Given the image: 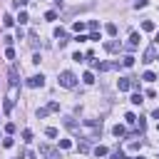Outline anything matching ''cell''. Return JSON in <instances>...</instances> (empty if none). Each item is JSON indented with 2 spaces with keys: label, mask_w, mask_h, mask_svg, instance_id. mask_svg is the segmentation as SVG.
Masks as SVG:
<instances>
[{
  "label": "cell",
  "mask_w": 159,
  "mask_h": 159,
  "mask_svg": "<svg viewBox=\"0 0 159 159\" xmlns=\"http://www.w3.org/2000/svg\"><path fill=\"white\" fill-rule=\"evenodd\" d=\"M132 159H144V157H132Z\"/></svg>",
  "instance_id": "38"
},
{
  "label": "cell",
  "mask_w": 159,
  "mask_h": 159,
  "mask_svg": "<svg viewBox=\"0 0 159 159\" xmlns=\"http://www.w3.org/2000/svg\"><path fill=\"white\" fill-rule=\"evenodd\" d=\"M112 132H114V137H124V134H127V127H124V124H117Z\"/></svg>",
  "instance_id": "11"
},
{
  "label": "cell",
  "mask_w": 159,
  "mask_h": 159,
  "mask_svg": "<svg viewBox=\"0 0 159 159\" xmlns=\"http://www.w3.org/2000/svg\"><path fill=\"white\" fill-rule=\"evenodd\" d=\"M47 114H50L47 107H40V109H37V119H42V117H47Z\"/></svg>",
  "instance_id": "20"
},
{
  "label": "cell",
  "mask_w": 159,
  "mask_h": 159,
  "mask_svg": "<svg viewBox=\"0 0 159 159\" xmlns=\"http://www.w3.org/2000/svg\"><path fill=\"white\" fill-rule=\"evenodd\" d=\"M12 22H15V20H12L10 15H5V17H2V25H5V27H12Z\"/></svg>",
  "instance_id": "23"
},
{
  "label": "cell",
  "mask_w": 159,
  "mask_h": 159,
  "mask_svg": "<svg viewBox=\"0 0 159 159\" xmlns=\"http://www.w3.org/2000/svg\"><path fill=\"white\" fill-rule=\"evenodd\" d=\"M40 154H42L45 159H60V149H55V147H50V144H40Z\"/></svg>",
  "instance_id": "2"
},
{
  "label": "cell",
  "mask_w": 159,
  "mask_h": 159,
  "mask_svg": "<svg viewBox=\"0 0 159 159\" xmlns=\"http://www.w3.org/2000/svg\"><path fill=\"white\" fill-rule=\"evenodd\" d=\"M70 147H72L70 139H60V149H70Z\"/></svg>",
  "instance_id": "24"
},
{
  "label": "cell",
  "mask_w": 159,
  "mask_h": 159,
  "mask_svg": "<svg viewBox=\"0 0 159 159\" xmlns=\"http://www.w3.org/2000/svg\"><path fill=\"white\" fill-rule=\"evenodd\" d=\"M7 77H10V87H17V82H20V75H17V67H15V65L10 67Z\"/></svg>",
  "instance_id": "6"
},
{
  "label": "cell",
  "mask_w": 159,
  "mask_h": 159,
  "mask_svg": "<svg viewBox=\"0 0 159 159\" xmlns=\"http://www.w3.org/2000/svg\"><path fill=\"white\" fill-rule=\"evenodd\" d=\"M22 139H25V142H30V139H32V132H30V129H25V132H22Z\"/></svg>",
  "instance_id": "34"
},
{
  "label": "cell",
  "mask_w": 159,
  "mask_h": 159,
  "mask_svg": "<svg viewBox=\"0 0 159 159\" xmlns=\"http://www.w3.org/2000/svg\"><path fill=\"white\" fill-rule=\"evenodd\" d=\"M45 84V75H32L27 80V87H42Z\"/></svg>",
  "instance_id": "4"
},
{
  "label": "cell",
  "mask_w": 159,
  "mask_h": 159,
  "mask_svg": "<svg viewBox=\"0 0 159 159\" xmlns=\"http://www.w3.org/2000/svg\"><path fill=\"white\" fill-rule=\"evenodd\" d=\"M129 102H132V104H142L144 99H142V94L137 92V94H132V97H129Z\"/></svg>",
  "instance_id": "19"
},
{
  "label": "cell",
  "mask_w": 159,
  "mask_h": 159,
  "mask_svg": "<svg viewBox=\"0 0 159 159\" xmlns=\"http://www.w3.org/2000/svg\"><path fill=\"white\" fill-rule=\"evenodd\" d=\"M47 109H50V112H57V109H60V104H57V102H50V104H47Z\"/></svg>",
  "instance_id": "32"
},
{
  "label": "cell",
  "mask_w": 159,
  "mask_h": 159,
  "mask_svg": "<svg viewBox=\"0 0 159 159\" xmlns=\"http://www.w3.org/2000/svg\"><path fill=\"white\" fill-rule=\"evenodd\" d=\"M142 30L152 32V30H154V22H152V20H144V22H142Z\"/></svg>",
  "instance_id": "16"
},
{
  "label": "cell",
  "mask_w": 159,
  "mask_h": 159,
  "mask_svg": "<svg viewBox=\"0 0 159 159\" xmlns=\"http://www.w3.org/2000/svg\"><path fill=\"white\" fill-rule=\"evenodd\" d=\"M77 149H80L82 154H87V152H89V139H82V142L77 144Z\"/></svg>",
  "instance_id": "12"
},
{
  "label": "cell",
  "mask_w": 159,
  "mask_h": 159,
  "mask_svg": "<svg viewBox=\"0 0 159 159\" xmlns=\"http://www.w3.org/2000/svg\"><path fill=\"white\" fill-rule=\"evenodd\" d=\"M12 107H15V99L10 97V99H5V104H2V112H5V114H10V112H12Z\"/></svg>",
  "instance_id": "10"
},
{
  "label": "cell",
  "mask_w": 159,
  "mask_h": 159,
  "mask_svg": "<svg viewBox=\"0 0 159 159\" xmlns=\"http://www.w3.org/2000/svg\"><path fill=\"white\" fill-rule=\"evenodd\" d=\"M152 117H154V119H159V107H157V109L152 112Z\"/></svg>",
  "instance_id": "37"
},
{
  "label": "cell",
  "mask_w": 159,
  "mask_h": 159,
  "mask_svg": "<svg viewBox=\"0 0 159 159\" xmlns=\"http://www.w3.org/2000/svg\"><path fill=\"white\" fill-rule=\"evenodd\" d=\"M107 147H94V157H107Z\"/></svg>",
  "instance_id": "15"
},
{
  "label": "cell",
  "mask_w": 159,
  "mask_h": 159,
  "mask_svg": "<svg viewBox=\"0 0 159 159\" xmlns=\"http://www.w3.org/2000/svg\"><path fill=\"white\" fill-rule=\"evenodd\" d=\"M12 144H15V142H12V139H10V137H5V139H2V147H5V149H10V147H12Z\"/></svg>",
  "instance_id": "28"
},
{
  "label": "cell",
  "mask_w": 159,
  "mask_h": 159,
  "mask_svg": "<svg viewBox=\"0 0 159 159\" xmlns=\"http://www.w3.org/2000/svg\"><path fill=\"white\" fill-rule=\"evenodd\" d=\"M154 60H157V47L152 45V47H147V50H144V57H142V62H144V65H149V62H154Z\"/></svg>",
  "instance_id": "3"
},
{
  "label": "cell",
  "mask_w": 159,
  "mask_h": 159,
  "mask_svg": "<svg viewBox=\"0 0 159 159\" xmlns=\"http://www.w3.org/2000/svg\"><path fill=\"white\" fill-rule=\"evenodd\" d=\"M45 20H57V12H55V10H47V12H45Z\"/></svg>",
  "instance_id": "22"
},
{
  "label": "cell",
  "mask_w": 159,
  "mask_h": 159,
  "mask_svg": "<svg viewBox=\"0 0 159 159\" xmlns=\"http://www.w3.org/2000/svg\"><path fill=\"white\" fill-rule=\"evenodd\" d=\"M112 159H124V154H122V149H114V152H112Z\"/></svg>",
  "instance_id": "29"
},
{
  "label": "cell",
  "mask_w": 159,
  "mask_h": 159,
  "mask_svg": "<svg viewBox=\"0 0 159 159\" xmlns=\"http://www.w3.org/2000/svg\"><path fill=\"white\" fill-rule=\"evenodd\" d=\"M124 119H127V124H137V117H134L132 112H127V114H124Z\"/></svg>",
  "instance_id": "21"
},
{
  "label": "cell",
  "mask_w": 159,
  "mask_h": 159,
  "mask_svg": "<svg viewBox=\"0 0 159 159\" xmlns=\"http://www.w3.org/2000/svg\"><path fill=\"white\" fill-rule=\"evenodd\" d=\"M104 30H107V35H112V37L117 35V25H114V22H109V25H107Z\"/></svg>",
  "instance_id": "17"
},
{
  "label": "cell",
  "mask_w": 159,
  "mask_h": 159,
  "mask_svg": "<svg viewBox=\"0 0 159 159\" xmlns=\"http://www.w3.org/2000/svg\"><path fill=\"white\" fill-rule=\"evenodd\" d=\"M17 20H20V25H25V22H27V12H20V15H17Z\"/></svg>",
  "instance_id": "30"
},
{
  "label": "cell",
  "mask_w": 159,
  "mask_h": 159,
  "mask_svg": "<svg viewBox=\"0 0 159 159\" xmlns=\"http://www.w3.org/2000/svg\"><path fill=\"white\" fill-rule=\"evenodd\" d=\"M62 122H65V127H67V129H70L72 134H80V124H77V122H75L72 117H65Z\"/></svg>",
  "instance_id": "5"
},
{
  "label": "cell",
  "mask_w": 159,
  "mask_h": 159,
  "mask_svg": "<svg viewBox=\"0 0 159 159\" xmlns=\"http://www.w3.org/2000/svg\"><path fill=\"white\" fill-rule=\"evenodd\" d=\"M157 129H159V124H157Z\"/></svg>",
  "instance_id": "40"
},
{
  "label": "cell",
  "mask_w": 159,
  "mask_h": 159,
  "mask_svg": "<svg viewBox=\"0 0 159 159\" xmlns=\"http://www.w3.org/2000/svg\"><path fill=\"white\" fill-rule=\"evenodd\" d=\"M45 134H47V137H57V129H55V127H47Z\"/></svg>",
  "instance_id": "27"
},
{
  "label": "cell",
  "mask_w": 159,
  "mask_h": 159,
  "mask_svg": "<svg viewBox=\"0 0 159 159\" xmlns=\"http://www.w3.org/2000/svg\"><path fill=\"white\" fill-rule=\"evenodd\" d=\"M117 87H119V92H127V89H132V82L122 77V80H117Z\"/></svg>",
  "instance_id": "9"
},
{
  "label": "cell",
  "mask_w": 159,
  "mask_h": 159,
  "mask_svg": "<svg viewBox=\"0 0 159 159\" xmlns=\"http://www.w3.org/2000/svg\"><path fill=\"white\" fill-rule=\"evenodd\" d=\"M122 65H124V67H132V65H134V57H132V55H124V57H122Z\"/></svg>",
  "instance_id": "13"
},
{
  "label": "cell",
  "mask_w": 159,
  "mask_h": 159,
  "mask_svg": "<svg viewBox=\"0 0 159 159\" xmlns=\"http://www.w3.org/2000/svg\"><path fill=\"white\" fill-rule=\"evenodd\" d=\"M142 80H144V82H154V80H157V75H154V72H144V75H142Z\"/></svg>",
  "instance_id": "18"
},
{
  "label": "cell",
  "mask_w": 159,
  "mask_h": 159,
  "mask_svg": "<svg viewBox=\"0 0 159 159\" xmlns=\"http://www.w3.org/2000/svg\"><path fill=\"white\" fill-rule=\"evenodd\" d=\"M5 57H7V60H15V50L7 47V50H5Z\"/></svg>",
  "instance_id": "26"
},
{
  "label": "cell",
  "mask_w": 159,
  "mask_h": 159,
  "mask_svg": "<svg viewBox=\"0 0 159 159\" xmlns=\"http://www.w3.org/2000/svg\"><path fill=\"white\" fill-rule=\"evenodd\" d=\"M104 47H107V52H119V50H122V42H117V40H109Z\"/></svg>",
  "instance_id": "8"
},
{
  "label": "cell",
  "mask_w": 159,
  "mask_h": 159,
  "mask_svg": "<svg viewBox=\"0 0 159 159\" xmlns=\"http://www.w3.org/2000/svg\"><path fill=\"white\" fill-rule=\"evenodd\" d=\"M72 60H75V62H82V60H84V55H82V52H75V55H72Z\"/></svg>",
  "instance_id": "31"
},
{
  "label": "cell",
  "mask_w": 159,
  "mask_h": 159,
  "mask_svg": "<svg viewBox=\"0 0 159 159\" xmlns=\"http://www.w3.org/2000/svg\"><path fill=\"white\" fill-rule=\"evenodd\" d=\"M82 82H84V84H92V82H94V75H92V72H84V75H82Z\"/></svg>",
  "instance_id": "14"
},
{
  "label": "cell",
  "mask_w": 159,
  "mask_h": 159,
  "mask_svg": "<svg viewBox=\"0 0 159 159\" xmlns=\"http://www.w3.org/2000/svg\"><path fill=\"white\" fill-rule=\"evenodd\" d=\"M5 132H7V134H12V132H15V124H12V122H7V124H5Z\"/></svg>",
  "instance_id": "33"
},
{
  "label": "cell",
  "mask_w": 159,
  "mask_h": 159,
  "mask_svg": "<svg viewBox=\"0 0 159 159\" xmlns=\"http://www.w3.org/2000/svg\"><path fill=\"white\" fill-rule=\"evenodd\" d=\"M60 87H67V89H72L75 84H77V75L75 72H70V70H65V72H60Z\"/></svg>",
  "instance_id": "1"
},
{
  "label": "cell",
  "mask_w": 159,
  "mask_h": 159,
  "mask_svg": "<svg viewBox=\"0 0 159 159\" xmlns=\"http://www.w3.org/2000/svg\"><path fill=\"white\" fill-rule=\"evenodd\" d=\"M97 27H99V22H97V20H89V30H92V32H94V30H97Z\"/></svg>",
  "instance_id": "35"
},
{
  "label": "cell",
  "mask_w": 159,
  "mask_h": 159,
  "mask_svg": "<svg viewBox=\"0 0 159 159\" xmlns=\"http://www.w3.org/2000/svg\"><path fill=\"white\" fill-rule=\"evenodd\" d=\"M55 2H57V5H60V2H62V0H55Z\"/></svg>",
  "instance_id": "39"
},
{
  "label": "cell",
  "mask_w": 159,
  "mask_h": 159,
  "mask_svg": "<svg viewBox=\"0 0 159 159\" xmlns=\"http://www.w3.org/2000/svg\"><path fill=\"white\" fill-rule=\"evenodd\" d=\"M27 5V0H15V7H25Z\"/></svg>",
  "instance_id": "36"
},
{
  "label": "cell",
  "mask_w": 159,
  "mask_h": 159,
  "mask_svg": "<svg viewBox=\"0 0 159 159\" xmlns=\"http://www.w3.org/2000/svg\"><path fill=\"white\" fill-rule=\"evenodd\" d=\"M72 30H75V32H82V30H84V22H75Z\"/></svg>",
  "instance_id": "25"
},
{
  "label": "cell",
  "mask_w": 159,
  "mask_h": 159,
  "mask_svg": "<svg viewBox=\"0 0 159 159\" xmlns=\"http://www.w3.org/2000/svg\"><path fill=\"white\" fill-rule=\"evenodd\" d=\"M139 40H142V37H139V32H132V35H129V42H127V47H129V50H134V47L139 45Z\"/></svg>",
  "instance_id": "7"
}]
</instances>
